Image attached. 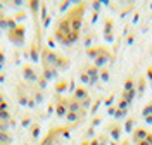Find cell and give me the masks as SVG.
<instances>
[{"label": "cell", "mask_w": 152, "mask_h": 145, "mask_svg": "<svg viewBox=\"0 0 152 145\" xmlns=\"http://www.w3.org/2000/svg\"><path fill=\"white\" fill-rule=\"evenodd\" d=\"M81 14H83V5L75 7L59 23V26L56 29V38L62 45H69V43L76 42L78 33H80V26H81Z\"/></svg>", "instance_id": "1"}, {"label": "cell", "mask_w": 152, "mask_h": 145, "mask_svg": "<svg viewBox=\"0 0 152 145\" xmlns=\"http://www.w3.org/2000/svg\"><path fill=\"white\" fill-rule=\"evenodd\" d=\"M4 60H5V55H4V52L0 50V69H2V66H4Z\"/></svg>", "instance_id": "4"}, {"label": "cell", "mask_w": 152, "mask_h": 145, "mask_svg": "<svg viewBox=\"0 0 152 145\" xmlns=\"http://www.w3.org/2000/svg\"><path fill=\"white\" fill-rule=\"evenodd\" d=\"M23 73H26V74H24V76L28 78V79H35V71H33V69L29 68V66H24V69H23Z\"/></svg>", "instance_id": "3"}, {"label": "cell", "mask_w": 152, "mask_h": 145, "mask_svg": "<svg viewBox=\"0 0 152 145\" xmlns=\"http://www.w3.org/2000/svg\"><path fill=\"white\" fill-rule=\"evenodd\" d=\"M9 40L12 42V43H16V45L24 43V28H23V26H16L14 29H10L9 31Z\"/></svg>", "instance_id": "2"}]
</instances>
